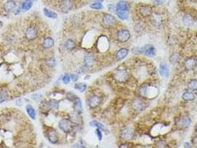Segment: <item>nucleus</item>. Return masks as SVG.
I'll return each instance as SVG.
<instances>
[{
    "label": "nucleus",
    "mask_w": 197,
    "mask_h": 148,
    "mask_svg": "<svg viewBox=\"0 0 197 148\" xmlns=\"http://www.w3.org/2000/svg\"><path fill=\"white\" fill-rule=\"evenodd\" d=\"M140 93L142 96L148 99H152L158 94V90L153 86L145 85L140 88Z\"/></svg>",
    "instance_id": "nucleus-1"
},
{
    "label": "nucleus",
    "mask_w": 197,
    "mask_h": 148,
    "mask_svg": "<svg viewBox=\"0 0 197 148\" xmlns=\"http://www.w3.org/2000/svg\"><path fill=\"white\" fill-rule=\"evenodd\" d=\"M59 127L65 133H70L73 130V125L68 119H62L59 123Z\"/></svg>",
    "instance_id": "nucleus-2"
},
{
    "label": "nucleus",
    "mask_w": 197,
    "mask_h": 148,
    "mask_svg": "<svg viewBox=\"0 0 197 148\" xmlns=\"http://www.w3.org/2000/svg\"><path fill=\"white\" fill-rule=\"evenodd\" d=\"M191 122V119L188 116H182V117H179L176 119L175 124H176V127H178L180 130H183V129L188 127Z\"/></svg>",
    "instance_id": "nucleus-3"
},
{
    "label": "nucleus",
    "mask_w": 197,
    "mask_h": 148,
    "mask_svg": "<svg viewBox=\"0 0 197 148\" xmlns=\"http://www.w3.org/2000/svg\"><path fill=\"white\" fill-rule=\"evenodd\" d=\"M139 52L145 54L147 56L153 57L156 55V48L152 44H146L144 47L139 48Z\"/></svg>",
    "instance_id": "nucleus-4"
},
{
    "label": "nucleus",
    "mask_w": 197,
    "mask_h": 148,
    "mask_svg": "<svg viewBox=\"0 0 197 148\" xmlns=\"http://www.w3.org/2000/svg\"><path fill=\"white\" fill-rule=\"evenodd\" d=\"M73 0H62L59 5V8L62 13H68L73 9Z\"/></svg>",
    "instance_id": "nucleus-5"
},
{
    "label": "nucleus",
    "mask_w": 197,
    "mask_h": 148,
    "mask_svg": "<svg viewBox=\"0 0 197 148\" xmlns=\"http://www.w3.org/2000/svg\"><path fill=\"white\" fill-rule=\"evenodd\" d=\"M134 130L132 127H125L124 130H122L121 132V137L124 140L129 141V140H132L134 137Z\"/></svg>",
    "instance_id": "nucleus-6"
},
{
    "label": "nucleus",
    "mask_w": 197,
    "mask_h": 148,
    "mask_svg": "<svg viewBox=\"0 0 197 148\" xmlns=\"http://www.w3.org/2000/svg\"><path fill=\"white\" fill-rule=\"evenodd\" d=\"M186 70H193L197 67V59L195 57H189L186 59L184 63Z\"/></svg>",
    "instance_id": "nucleus-7"
},
{
    "label": "nucleus",
    "mask_w": 197,
    "mask_h": 148,
    "mask_svg": "<svg viewBox=\"0 0 197 148\" xmlns=\"http://www.w3.org/2000/svg\"><path fill=\"white\" fill-rule=\"evenodd\" d=\"M128 73L126 70H118L116 73L114 74V78L116 81L119 82H125L127 79H128Z\"/></svg>",
    "instance_id": "nucleus-8"
},
{
    "label": "nucleus",
    "mask_w": 197,
    "mask_h": 148,
    "mask_svg": "<svg viewBox=\"0 0 197 148\" xmlns=\"http://www.w3.org/2000/svg\"><path fill=\"white\" fill-rule=\"evenodd\" d=\"M130 38V33L127 30H120L117 34V39L120 42H126Z\"/></svg>",
    "instance_id": "nucleus-9"
},
{
    "label": "nucleus",
    "mask_w": 197,
    "mask_h": 148,
    "mask_svg": "<svg viewBox=\"0 0 197 148\" xmlns=\"http://www.w3.org/2000/svg\"><path fill=\"white\" fill-rule=\"evenodd\" d=\"M38 31L34 26H30L27 28L25 31V37L27 40H34L37 38Z\"/></svg>",
    "instance_id": "nucleus-10"
},
{
    "label": "nucleus",
    "mask_w": 197,
    "mask_h": 148,
    "mask_svg": "<svg viewBox=\"0 0 197 148\" xmlns=\"http://www.w3.org/2000/svg\"><path fill=\"white\" fill-rule=\"evenodd\" d=\"M17 8V3L14 0H8L3 5V9L5 12L11 13L14 12Z\"/></svg>",
    "instance_id": "nucleus-11"
},
{
    "label": "nucleus",
    "mask_w": 197,
    "mask_h": 148,
    "mask_svg": "<svg viewBox=\"0 0 197 148\" xmlns=\"http://www.w3.org/2000/svg\"><path fill=\"white\" fill-rule=\"evenodd\" d=\"M101 103V98L97 95H93L89 98L88 100V104L91 108H95L98 107Z\"/></svg>",
    "instance_id": "nucleus-12"
},
{
    "label": "nucleus",
    "mask_w": 197,
    "mask_h": 148,
    "mask_svg": "<svg viewBox=\"0 0 197 148\" xmlns=\"http://www.w3.org/2000/svg\"><path fill=\"white\" fill-rule=\"evenodd\" d=\"M159 73L162 77L168 78L170 74V70H169L168 66L166 63L162 62L159 65Z\"/></svg>",
    "instance_id": "nucleus-13"
},
{
    "label": "nucleus",
    "mask_w": 197,
    "mask_h": 148,
    "mask_svg": "<svg viewBox=\"0 0 197 148\" xmlns=\"http://www.w3.org/2000/svg\"><path fill=\"white\" fill-rule=\"evenodd\" d=\"M146 104L144 102H142L140 99H137L133 102L132 107L134 110H137V111H142L146 108Z\"/></svg>",
    "instance_id": "nucleus-14"
},
{
    "label": "nucleus",
    "mask_w": 197,
    "mask_h": 148,
    "mask_svg": "<svg viewBox=\"0 0 197 148\" xmlns=\"http://www.w3.org/2000/svg\"><path fill=\"white\" fill-rule=\"evenodd\" d=\"M152 12H153V9L150 5H143V6L140 7L139 8V14L144 17L150 16L152 14Z\"/></svg>",
    "instance_id": "nucleus-15"
},
{
    "label": "nucleus",
    "mask_w": 197,
    "mask_h": 148,
    "mask_svg": "<svg viewBox=\"0 0 197 148\" xmlns=\"http://www.w3.org/2000/svg\"><path fill=\"white\" fill-rule=\"evenodd\" d=\"M102 21L105 25L108 26H111V25H114L116 23V19L114 16L111 15V14H105L102 18Z\"/></svg>",
    "instance_id": "nucleus-16"
},
{
    "label": "nucleus",
    "mask_w": 197,
    "mask_h": 148,
    "mask_svg": "<svg viewBox=\"0 0 197 148\" xmlns=\"http://www.w3.org/2000/svg\"><path fill=\"white\" fill-rule=\"evenodd\" d=\"M95 61V57L93 54H88L85 57V67L86 68H90L92 67Z\"/></svg>",
    "instance_id": "nucleus-17"
},
{
    "label": "nucleus",
    "mask_w": 197,
    "mask_h": 148,
    "mask_svg": "<svg viewBox=\"0 0 197 148\" xmlns=\"http://www.w3.org/2000/svg\"><path fill=\"white\" fill-rule=\"evenodd\" d=\"M116 8V11H129L128 3L124 0H120L117 3Z\"/></svg>",
    "instance_id": "nucleus-18"
},
{
    "label": "nucleus",
    "mask_w": 197,
    "mask_h": 148,
    "mask_svg": "<svg viewBox=\"0 0 197 148\" xmlns=\"http://www.w3.org/2000/svg\"><path fill=\"white\" fill-rule=\"evenodd\" d=\"M47 138H48V140L52 144H56L58 142V140H59L57 133H56V132L54 130H50V131H48V133H47Z\"/></svg>",
    "instance_id": "nucleus-19"
},
{
    "label": "nucleus",
    "mask_w": 197,
    "mask_h": 148,
    "mask_svg": "<svg viewBox=\"0 0 197 148\" xmlns=\"http://www.w3.org/2000/svg\"><path fill=\"white\" fill-rule=\"evenodd\" d=\"M71 100L73 102V103H74V107L76 113H82V102H81V100L79 99V98H78L77 96H74V99Z\"/></svg>",
    "instance_id": "nucleus-20"
},
{
    "label": "nucleus",
    "mask_w": 197,
    "mask_h": 148,
    "mask_svg": "<svg viewBox=\"0 0 197 148\" xmlns=\"http://www.w3.org/2000/svg\"><path fill=\"white\" fill-rule=\"evenodd\" d=\"M127 54H128V50L127 49L121 48L117 51L116 54V57L117 60L120 61V60H122L123 59L125 58L127 56Z\"/></svg>",
    "instance_id": "nucleus-21"
},
{
    "label": "nucleus",
    "mask_w": 197,
    "mask_h": 148,
    "mask_svg": "<svg viewBox=\"0 0 197 148\" xmlns=\"http://www.w3.org/2000/svg\"><path fill=\"white\" fill-rule=\"evenodd\" d=\"M90 125H91V127H95L98 129H100L101 130H102L103 132H105V133H108V130H107L106 127H105L103 124H101L100 122H97V121H92V122H90Z\"/></svg>",
    "instance_id": "nucleus-22"
},
{
    "label": "nucleus",
    "mask_w": 197,
    "mask_h": 148,
    "mask_svg": "<svg viewBox=\"0 0 197 148\" xmlns=\"http://www.w3.org/2000/svg\"><path fill=\"white\" fill-rule=\"evenodd\" d=\"M54 44V40L51 37H47L44 40L42 43V46L45 49H49L52 47Z\"/></svg>",
    "instance_id": "nucleus-23"
},
{
    "label": "nucleus",
    "mask_w": 197,
    "mask_h": 148,
    "mask_svg": "<svg viewBox=\"0 0 197 148\" xmlns=\"http://www.w3.org/2000/svg\"><path fill=\"white\" fill-rule=\"evenodd\" d=\"M182 99H183L185 101H193V100L195 99V95L193 92H186V93H184L182 95Z\"/></svg>",
    "instance_id": "nucleus-24"
},
{
    "label": "nucleus",
    "mask_w": 197,
    "mask_h": 148,
    "mask_svg": "<svg viewBox=\"0 0 197 148\" xmlns=\"http://www.w3.org/2000/svg\"><path fill=\"white\" fill-rule=\"evenodd\" d=\"M43 12H44L45 15L47 17H48V18H50V19L57 18V14H56V13L53 12V11L48 9V8H44V10H43Z\"/></svg>",
    "instance_id": "nucleus-25"
},
{
    "label": "nucleus",
    "mask_w": 197,
    "mask_h": 148,
    "mask_svg": "<svg viewBox=\"0 0 197 148\" xmlns=\"http://www.w3.org/2000/svg\"><path fill=\"white\" fill-rule=\"evenodd\" d=\"M26 110H27V114L29 115L30 118H31L33 120H35L36 119V112L35 110L31 105H27L26 107Z\"/></svg>",
    "instance_id": "nucleus-26"
},
{
    "label": "nucleus",
    "mask_w": 197,
    "mask_h": 148,
    "mask_svg": "<svg viewBox=\"0 0 197 148\" xmlns=\"http://www.w3.org/2000/svg\"><path fill=\"white\" fill-rule=\"evenodd\" d=\"M33 6V2L31 0H24L22 5V10L24 11H28Z\"/></svg>",
    "instance_id": "nucleus-27"
},
{
    "label": "nucleus",
    "mask_w": 197,
    "mask_h": 148,
    "mask_svg": "<svg viewBox=\"0 0 197 148\" xmlns=\"http://www.w3.org/2000/svg\"><path fill=\"white\" fill-rule=\"evenodd\" d=\"M193 18L192 16H191L190 14H186V15H185V16L183 17V22L185 23V24H186V25H191V24L193 23Z\"/></svg>",
    "instance_id": "nucleus-28"
},
{
    "label": "nucleus",
    "mask_w": 197,
    "mask_h": 148,
    "mask_svg": "<svg viewBox=\"0 0 197 148\" xmlns=\"http://www.w3.org/2000/svg\"><path fill=\"white\" fill-rule=\"evenodd\" d=\"M116 14L122 20H126L129 17V11H116Z\"/></svg>",
    "instance_id": "nucleus-29"
},
{
    "label": "nucleus",
    "mask_w": 197,
    "mask_h": 148,
    "mask_svg": "<svg viewBox=\"0 0 197 148\" xmlns=\"http://www.w3.org/2000/svg\"><path fill=\"white\" fill-rule=\"evenodd\" d=\"M188 88L191 91H195L197 90V80L193 79L189 82L188 84Z\"/></svg>",
    "instance_id": "nucleus-30"
},
{
    "label": "nucleus",
    "mask_w": 197,
    "mask_h": 148,
    "mask_svg": "<svg viewBox=\"0 0 197 148\" xmlns=\"http://www.w3.org/2000/svg\"><path fill=\"white\" fill-rule=\"evenodd\" d=\"M75 47H76V44H75L73 40L68 39L65 42V47H66L68 51H72L73 49L75 48Z\"/></svg>",
    "instance_id": "nucleus-31"
},
{
    "label": "nucleus",
    "mask_w": 197,
    "mask_h": 148,
    "mask_svg": "<svg viewBox=\"0 0 197 148\" xmlns=\"http://www.w3.org/2000/svg\"><path fill=\"white\" fill-rule=\"evenodd\" d=\"M8 98V93L5 90H0V103H2L4 102L7 101Z\"/></svg>",
    "instance_id": "nucleus-32"
},
{
    "label": "nucleus",
    "mask_w": 197,
    "mask_h": 148,
    "mask_svg": "<svg viewBox=\"0 0 197 148\" xmlns=\"http://www.w3.org/2000/svg\"><path fill=\"white\" fill-rule=\"evenodd\" d=\"M74 88L79 90V91L82 93V92L85 91V90H86L87 88V85L85 84H84V83H77V84H76L74 85Z\"/></svg>",
    "instance_id": "nucleus-33"
},
{
    "label": "nucleus",
    "mask_w": 197,
    "mask_h": 148,
    "mask_svg": "<svg viewBox=\"0 0 197 148\" xmlns=\"http://www.w3.org/2000/svg\"><path fill=\"white\" fill-rule=\"evenodd\" d=\"M90 7H91L92 9L94 10H101L103 8V5H102V4L101 3V2H93V3H92L91 5H90Z\"/></svg>",
    "instance_id": "nucleus-34"
},
{
    "label": "nucleus",
    "mask_w": 197,
    "mask_h": 148,
    "mask_svg": "<svg viewBox=\"0 0 197 148\" xmlns=\"http://www.w3.org/2000/svg\"><path fill=\"white\" fill-rule=\"evenodd\" d=\"M49 106L51 109L53 110H57L59 108V102L56 100H51V101L49 102Z\"/></svg>",
    "instance_id": "nucleus-35"
},
{
    "label": "nucleus",
    "mask_w": 197,
    "mask_h": 148,
    "mask_svg": "<svg viewBox=\"0 0 197 148\" xmlns=\"http://www.w3.org/2000/svg\"><path fill=\"white\" fill-rule=\"evenodd\" d=\"M46 63H47V65H48L49 67H55V66H56V60H55L54 59H53V58L49 59L47 60V62H46Z\"/></svg>",
    "instance_id": "nucleus-36"
},
{
    "label": "nucleus",
    "mask_w": 197,
    "mask_h": 148,
    "mask_svg": "<svg viewBox=\"0 0 197 148\" xmlns=\"http://www.w3.org/2000/svg\"><path fill=\"white\" fill-rule=\"evenodd\" d=\"M70 76L68 75V74H65V75L63 77V78H62V82H63L64 84H69V82H70Z\"/></svg>",
    "instance_id": "nucleus-37"
},
{
    "label": "nucleus",
    "mask_w": 197,
    "mask_h": 148,
    "mask_svg": "<svg viewBox=\"0 0 197 148\" xmlns=\"http://www.w3.org/2000/svg\"><path fill=\"white\" fill-rule=\"evenodd\" d=\"M96 134L97 137H98V140L101 141L102 139V131H101L100 129L97 128L96 130Z\"/></svg>",
    "instance_id": "nucleus-38"
},
{
    "label": "nucleus",
    "mask_w": 197,
    "mask_h": 148,
    "mask_svg": "<svg viewBox=\"0 0 197 148\" xmlns=\"http://www.w3.org/2000/svg\"><path fill=\"white\" fill-rule=\"evenodd\" d=\"M179 57L178 56L177 54H173V55L170 57V61H172V63H173V62L175 63V62H176L178 60H179Z\"/></svg>",
    "instance_id": "nucleus-39"
},
{
    "label": "nucleus",
    "mask_w": 197,
    "mask_h": 148,
    "mask_svg": "<svg viewBox=\"0 0 197 148\" xmlns=\"http://www.w3.org/2000/svg\"><path fill=\"white\" fill-rule=\"evenodd\" d=\"M108 11H111V12L112 13H116V6H114V5H108Z\"/></svg>",
    "instance_id": "nucleus-40"
},
{
    "label": "nucleus",
    "mask_w": 197,
    "mask_h": 148,
    "mask_svg": "<svg viewBox=\"0 0 197 148\" xmlns=\"http://www.w3.org/2000/svg\"><path fill=\"white\" fill-rule=\"evenodd\" d=\"M70 79H71V80L73 82L77 81L78 79H79V77H78L77 75H76V74H70Z\"/></svg>",
    "instance_id": "nucleus-41"
},
{
    "label": "nucleus",
    "mask_w": 197,
    "mask_h": 148,
    "mask_svg": "<svg viewBox=\"0 0 197 148\" xmlns=\"http://www.w3.org/2000/svg\"><path fill=\"white\" fill-rule=\"evenodd\" d=\"M41 96H42V95L37 94H37H35V95H33V96H32V97H33V99H34V100L38 101V100L40 99Z\"/></svg>",
    "instance_id": "nucleus-42"
},
{
    "label": "nucleus",
    "mask_w": 197,
    "mask_h": 148,
    "mask_svg": "<svg viewBox=\"0 0 197 148\" xmlns=\"http://www.w3.org/2000/svg\"><path fill=\"white\" fill-rule=\"evenodd\" d=\"M192 144L194 145V146L197 147V133L195 135L193 138L192 139Z\"/></svg>",
    "instance_id": "nucleus-43"
},
{
    "label": "nucleus",
    "mask_w": 197,
    "mask_h": 148,
    "mask_svg": "<svg viewBox=\"0 0 197 148\" xmlns=\"http://www.w3.org/2000/svg\"><path fill=\"white\" fill-rule=\"evenodd\" d=\"M185 147H191V145H190L189 143L186 142V143H185Z\"/></svg>",
    "instance_id": "nucleus-44"
},
{
    "label": "nucleus",
    "mask_w": 197,
    "mask_h": 148,
    "mask_svg": "<svg viewBox=\"0 0 197 148\" xmlns=\"http://www.w3.org/2000/svg\"><path fill=\"white\" fill-rule=\"evenodd\" d=\"M104 0H96V2H101L102 3V2H103Z\"/></svg>",
    "instance_id": "nucleus-45"
},
{
    "label": "nucleus",
    "mask_w": 197,
    "mask_h": 148,
    "mask_svg": "<svg viewBox=\"0 0 197 148\" xmlns=\"http://www.w3.org/2000/svg\"><path fill=\"white\" fill-rule=\"evenodd\" d=\"M196 133H197V124H196Z\"/></svg>",
    "instance_id": "nucleus-46"
},
{
    "label": "nucleus",
    "mask_w": 197,
    "mask_h": 148,
    "mask_svg": "<svg viewBox=\"0 0 197 148\" xmlns=\"http://www.w3.org/2000/svg\"><path fill=\"white\" fill-rule=\"evenodd\" d=\"M158 1H163V0H158Z\"/></svg>",
    "instance_id": "nucleus-47"
}]
</instances>
